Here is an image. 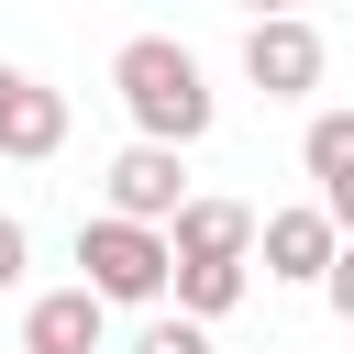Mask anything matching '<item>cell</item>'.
Returning <instances> with one entry per match:
<instances>
[{"label": "cell", "mask_w": 354, "mask_h": 354, "mask_svg": "<svg viewBox=\"0 0 354 354\" xmlns=\"http://www.w3.org/2000/svg\"><path fill=\"white\" fill-rule=\"evenodd\" d=\"M111 88H122V111H133V133H155V144H199L210 133V77H199V55L177 44V33H133L122 55H111Z\"/></svg>", "instance_id": "6da1fadb"}, {"label": "cell", "mask_w": 354, "mask_h": 354, "mask_svg": "<svg viewBox=\"0 0 354 354\" xmlns=\"http://www.w3.org/2000/svg\"><path fill=\"white\" fill-rule=\"evenodd\" d=\"M77 277H88L111 310H144V299H166V277H177V243H166V221L100 210V221H77Z\"/></svg>", "instance_id": "7a4b0ae2"}, {"label": "cell", "mask_w": 354, "mask_h": 354, "mask_svg": "<svg viewBox=\"0 0 354 354\" xmlns=\"http://www.w3.org/2000/svg\"><path fill=\"white\" fill-rule=\"evenodd\" d=\"M321 77H332V44L310 33V11H254V22H243V88L310 100Z\"/></svg>", "instance_id": "3957f363"}, {"label": "cell", "mask_w": 354, "mask_h": 354, "mask_svg": "<svg viewBox=\"0 0 354 354\" xmlns=\"http://www.w3.org/2000/svg\"><path fill=\"white\" fill-rule=\"evenodd\" d=\"M254 254H266V277H277V288H321V266L343 254V221H332L321 199L266 210V221H254Z\"/></svg>", "instance_id": "277c9868"}, {"label": "cell", "mask_w": 354, "mask_h": 354, "mask_svg": "<svg viewBox=\"0 0 354 354\" xmlns=\"http://www.w3.org/2000/svg\"><path fill=\"white\" fill-rule=\"evenodd\" d=\"M188 144H155V133H133L122 155H111V210H133V221H177V199H188V166H177Z\"/></svg>", "instance_id": "5b68a950"}, {"label": "cell", "mask_w": 354, "mask_h": 354, "mask_svg": "<svg viewBox=\"0 0 354 354\" xmlns=\"http://www.w3.org/2000/svg\"><path fill=\"white\" fill-rule=\"evenodd\" d=\"M55 144H66V100L44 77H22V66H0V155L11 166H44Z\"/></svg>", "instance_id": "8992f818"}, {"label": "cell", "mask_w": 354, "mask_h": 354, "mask_svg": "<svg viewBox=\"0 0 354 354\" xmlns=\"http://www.w3.org/2000/svg\"><path fill=\"white\" fill-rule=\"evenodd\" d=\"M100 332H111V299L77 277V288H44L33 310H22V343L33 354H100Z\"/></svg>", "instance_id": "52a82bcc"}, {"label": "cell", "mask_w": 354, "mask_h": 354, "mask_svg": "<svg viewBox=\"0 0 354 354\" xmlns=\"http://www.w3.org/2000/svg\"><path fill=\"white\" fill-rule=\"evenodd\" d=\"M166 243H177V254H254V210H243V199H199V188H188V199H177V221H166Z\"/></svg>", "instance_id": "ba28073f"}, {"label": "cell", "mask_w": 354, "mask_h": 354, "mask_svg": "<svg viewBox=\"0 0 354 354\" xmlns=\"http://www.w3.org/2000/svg\"><path fill=\"white\" fill-rule=\"evenodd\" d=\"M166 288H177V310H188V321H221V310L254 288V254H177V277H166Z\"/></svg>", "instance_id": "9c48e42d"}, {"label": "cell", "mask_w": 354, "mask_h": 354, "mask_svg": "<svg viewBox=\"0 0 354 354\" xmlns=\"http://www.w3.org/2000/svg\"><path fill=\"white\" fill-rule=\"evenodd\" d=\"M299 166H310V188H343V177H354V111H310Z\"/></svg>", "instance_id": "30bf717a"}, {"label": "cell", "mask_w": 354, "mask_h": 354, "mask_svg": "<svg viewBox=\"0 0 354 354\" xmlns=\"http://www.w3.org/2000/svg\"><path fill=\"white\" fill-rule=\"evenodd\" d=\"M133 354H210V321H188V310H177V321H144Z\"/></svg>", "instance_id": "8fae6325"}, {"label": "cell", "mask_w": 354, "mask_h": 354, "mask_svg": "<svg viewBox=\"0 0 354 354\" xmlns=\"http://www.w3.org/2000/svg\"><path fill=\"white\" fill-rule=\"evenodd\" d=\"M321 299H332V321H343V332H354V232H343V254H332V266H321Z\"/></svg>", "instance_id": "7c38bea8"}, {"label": "cell", "mask_w": 354, "mask_h": 354, "mask_svg": "<svg viewBox=\"0 0 354 354\" xmlns=\"http://www.w3.org/2000/svg\"><path fill=\"white\" fill-rule=\"evenodd\" d=\"M22 254H33V243H22V221H11V210H0V299H11V288H22Z\"/></svg>", "instance_id": "4fadbf2b"}, {"label": "cell", "mask_w": 354, "mask_h": 354, "mask_svg": "<svg viewBox=\"0 0 354 354\" xmlns=\"http://www.w3.org/2000/svg\"><path fill=\"white\" fill-rule=\"evenodd\" d=\"M321 210H332V221L354 232V177H343V188H321Z\"/></svg>", "instance_id": "5bb4252c"}, {"label": "cell", "mask_w": 354, "mask_h": 354, "mask_svg": "<svg viewBox=\"0 0 354 354\" xmlns=\"http://www.w3.org/2000/svg\"><path fill=\"white\" fill-rule=\"evenodd\" d=\"M254 11H299V0H243V22H254Z\"/></svg>", "instance_id": "9a60e30c"}, {"label": "cell", "mask_w": 354, "mask_h": 354, "mask_svg": "<svg viewBox=\"0 0 354 354\" xmlns=\"http://www.w3.org/2000/svg\"><path fill=\"white\" fill-rule=\"evenodd\" d=\"M22 354H33V343H22Z\"/></svg>", "instance_id": "2e32d148"}]
</instances>
